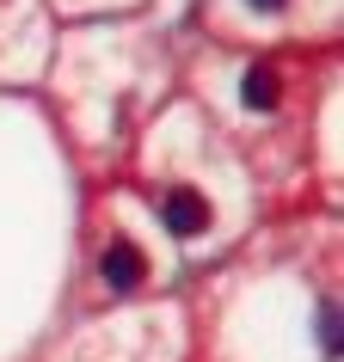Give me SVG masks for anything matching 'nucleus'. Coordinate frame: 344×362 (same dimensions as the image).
Listing matches in <instances>:
<instances>
[{
  "mask_svg": "<svg viewBox=\"0 0 344 362\" xmlns=\"http://www.w3.org/2000/svg\"><path fill=\"white\" fill-rule=\"evenodd\" d=\"M160 221H166V233H178V240H197V233L210 228V197H197L191 185H178V191L160 197Z\"/></svg>",
  "mask_w": 344,
  "mask_h": 362,
  "instance_id": "1",
  "label": "nucleus"
},
{
  "mask_svg": "<svg viewBox=\"0 0 344 362\" xmlns=\"http://www.w3.org/2000/svg\"><path fill=\"white\" fill-rule=\"evenodd\" d=\"M98 276H105L117 295H130V288H142V276H148V258H142L130 240H111L105 258H98Z\"/></svg>",
  "mask_w": 344,
  "mask_h": 362,
  "instance_id": "2",
  "label": "nucleus"
},
{
  "mask_svg": "<svg viewBox=\"0 0 344 362\" xmlns=\"http://www.w3.org/2000/svg\"><path fill=\"white\" fill-rule=\"evenodd\" d=\"M277 98H283L277 68H246V74H240V105H246V111H277Z\"/></svg>",
  "mask_w": 344,
  "mask_h": 362,
  "instance_id": "3",
  "label": "nucleus"
},
{
  "mask_svg": "<svg viewBox=\"0 0 344 362\" xmlns=\"http://www.w3.org/2000/svg\"><path fill=\"white\" fill-rule=\"evenodd\" d=\"M338 313H332V301H320V350H326V356H338Z\"/></svg>",
  "mask_w": 344,
  "mask_h": 362,
  "instance_id": "4",
  "label": "nucleus"
},
{
  "mask_svg": "<svg viewBox=\"0 0 344 362\" xmlns=\"http://www.w3.org/2000/svg\"><path fill=\"white\" fill-rule=\"evenodd\" d=\"M246 6H258V13H277V6H283V0H246Z\"/></svg>",
  "mask_w": 344,
  "mask_h": 362,
  "instance_id": "5",
  "label": "nucleus"
}]
</instances>
